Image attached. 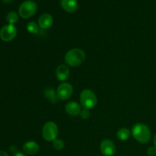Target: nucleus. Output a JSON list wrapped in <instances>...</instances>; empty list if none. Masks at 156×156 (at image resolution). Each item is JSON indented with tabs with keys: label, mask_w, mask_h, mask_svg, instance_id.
Here are the masks:
<instances>
[{
	"label": "nucleus",
	"mask_w": 156,
	"mask_h": 156,
	"mask_svg": "<svg viewBox=\"0 0 156 156\" xmlns=\"http://www.w3.org/2000/svg\"><path fill=\"white\" fill-rule=\"evenodd\" d=\"M64 60L66 65L71 67H77L85 60V53L81 49H73L66 53Z\"/></svg>",
	"instance_id": "1"
},
{
	"label": "nucleus",
	"mask_w": 156,
	"mask_h": 156,
	"mask_svg": "<svg viewBox=\"0 0 156 156\" xmlns=\"http://www.w3.org/2000/svg\"><path fill=\"white\" fill-rule=\"evenodd\" d=\"M132 135L140 143H149L151 139V131L149 126L143 123H136L133 126Z\"/></svg>",
	"instance_id": "2"
},
{
	"label": "nucleus",
	"mask_w": 156,
	"mask_h": 156,
	"mask_svg": "<svg viewBox=\"0 0 156 156\" xmlns=\"http://www.w3.org/2000/svg\"><path fill=\"white\" fill-rule=\"evenodd\" d=\"M80 102L85 109H92L97 105V96L91 89H84L81 92Z\"/></svg>",
	"instance_id": "3"
},
{
	"label": "nucleus",
	"mask_w": 156,
	"mask_h": 156,
	"mask_svg": "<svg viewBox=\"0 0 156 156\" xmlns=\"http://www.w3.org/2000/svg\"><path fill=\"white\" fill-rule=\"evenodd\" d=\"M59 133L58 126L54 122L49 121L45 123L42 129V136L47 142H53L56 140Z\"/></svg>",
	"instance_id": "4"
},
{
	"label": "nucleus",
	"mask_w": 156,
	"mask_h": 156,
	"mask_svg": "<svg viewBox=\"0 0 156 156\" xmlns=\"http://www.w3.org/2000/svg\"><path fill=\"white\" fill-rule=\"evenodd\" d=\"M37 5L33 1H25L20 5L18 9V13L20 16L23 18H28L33 16L37 12Z\"/></svg>",
	"instance_id": "5"
},
{
	"label": "nucleus",
	"mask_w": 156,
	"mask_h": 156,
	"mask_svg": "<svg viewBox=\"0 0 156 156\" xmlns=\"http://www.w3.org/2000/svg\"><path fill=\"white\" fill-rule=\"evenodd\" d=\"M17 35V28L14 24H7L3 26L0 30V38L5 42H9L15 38Z\"/></svg>",
	"instance_id": "6"
},
{
	"label": "nucleus",
	"mask_w": 156,
	"mask_h": 156,
	"mask_svg": "<svg viewBox=\"0 0 156 156\" xmlns=\"http://www.w3.org/2000/svg\"><path fill=\"white\" fill-rule=\"evenodd\" d=\"M56 93H57L59 99L62 101L68 100L69 98H70L73 93V86L69 83L64 82L59 85L57 90H56Z\"/></svg>",
	"instance_id": "7"
},
{
	"label": "nucleus",
	"mask_w": 156,
	"mask_h": 156,
	"mask_svg": "<svg viewBox=\"0 0 156 156\" xmlns=\"http://www.w3.org/2000/svg\"><path fill=\"white\" fill-rule=\"evenodd\" d=\"M100 149L104 156H114L116 153L115 145L108 139H105L101 143Z\"/></svg>",
	"instance_id": "8"
},
{
	"label": "nucleus",
	"mask_w": 156,
	"mask_h": 156,
	"mask_svg": "<svg viewBox=\"0 0 156 156\" xmlns=\"http://www.w3.org/2000/svg\"><path fill=\"white\" fill-rule=\"evenodd\" d=\"M66 112L70 116L73 117H76V116L80 114L81 106L76 101H70L67 103L65 106Z\"/></svg>",
	"instance_id": "9"
},
{
	"label": "nucleus",
	"mask_w": 156,
	"mask_h": 156,
	"mask_svg": "<svg viewBox=\"0 0 156 156\" xmlns=\"http://www.w3.org/2000/svg\"><path fill=\"white\" fill-rule=\"evenodd\" d=\"M39 145L36 142L28 141L23 145V151L25 154L29 155H36L39 152Z\"/></svg>",
	"instance_id": "10"
},
{
	"label": "nucleus",
	"mask_w": 156,
	"mask_h": 156,
	"mask_svg": "<svg viewBox=\"0 0 156 156\" xmlns=\"http://www.w3.org/2000/svg\"><path fill=\"white\" fill-rule=\"evenodd\" d=\"M56 78L60 82H64L66 80L69 76V69L68 66L64 64H61L57 67L56 70Z\"/></svg>",
	"instance_id": "11"
},
{
	"label": "nucleus",
	"mask_w": 156,
	"mask_h": 156,
	"mask_svg": "<svg viewBox=\"0 0 156 156\" xmlns=\"http://www.w3.org/2000/svg\"><path fill=\"white\" fill-rule=\"evenodd\" d=\"M53 23V18L50 14H44L38 19V25L41 29H47L51 27Z\"/></svg>",
	"instance_id": "12"
},
{
	"label": "nucleus",
	"mask_w": 156,
	"mask_h": 156,
	"mask_svg": "<svg viewBox=\"0 0 156 156\" xmlns=\"http://www.w3.org/2000/svg\"><path fill=\"white\" fill-rule=\"evenodd\" d=\"M60 5L62 9L69 13H73L78 9L77 0H60Z\"/></svg>",
	"instance_id": "13"
},
{
	"label": "nucleus",
	"mask_w": 156,
	"mask_h": 156,
	"mask_svg": "<svg viewBox=\"0 0 156 156\" xmlns=\"http://www.w3.org/2000/svg\"><path fill=\"white\" fill-rule=\"evenodd\" d=\"M44 96L53 104H56L59 99L56 91L52 88H47L44 90Z\"/></svg>",
	"instance_id": "14"
},
{
	"label": "nucleus",
	"mask_w": 156,
	"mask_h": 156,
	"mask_svg": "<svg viewBox=\"0 0 156 156\" xmlns=\"http://www.w3.org/2000/svg\"><path fill=\"white\" fill-rule=\"evenodd\" d=\"M129 136H130V132L126 128H120L117 133V136L121 141H126L129 139Z\"/></svg>",
	"instance_id": "15"
},
{
	"label": "nucleus",
	"mask_w": 156,
	"mask_h": 156,
	"mask_svg": "<svg viewBox=\"0 0 156 156\" xmlns=\"http://www.w3.org/2000/svg\"><path fill=\"white\" fill-rule=\"evenodd\" d=\"M18 14L15 12H10L8 13L7 16H6V21L9 22V24H14L18 21Z\"/></svg>",
	"instance_id": "16"
},
{
	"label": "nucleus",
	"mask_w": 156,
	"mask_h": 156,
	"mask_svg": "<svg viewBox=\"0 0 156 156\" xmlns=\"http://www.w3.org/2000/svg\"><path fill=\"white\" fill-rule=\"evenodd\" d=\"M38 24L34 21H30L27 24V30L30 34H37L38 33Z\"/></svg>",
	"instance_id": "17"
},
{
	"label": "nucleus",
	"mask_w": 156,
	"mask_h": 156,
	"mask_svg": "<svg viewBox=\"0 0 156 156\" xmlns=\"http://www.w3.org/2000/svg\"><path fill=\"white\" fill-rule=\"evenodd\" d=\"M53 146L56 150H62L64 147V142L60 139H56L53 142Z\"/></svg>",
	"instance_id": "18"
},
{
	"label": "nucleus",
	"mask_w": 156,
	"mask_h": 156,
	"mask_svg": "<svg viewBox=\"0 0 156 156\" xmlns=\"http://www.w3.org/2000/svg\"><path fill=\"white\" fill-rule=\"evenodd\" d=\"M80 117H82V119H84V120H86V119H88V117H89L90 116V113H89V111H88V109H85L84 108L83 110H82L80 112Z\"/></svg>",
	"instance_id": "19"
},
{
	"label": "nucleus",
	"mask_w": 156,
	"mask_h": 156,
	"mask_svg": "<svg viewBox=\"0 0 156 156\" xmlns=\"http://www.w3.org/2000/svg\"><path fill=\"white\" fill-rule=\"evenodd\" d=\"M147 153L149 156H156V148L155 146H151L148 149Z\"/></svg>",
	"instance_id": "20"
},
{
	"label": "nucleus",
	"mask_w": 156,
	"mask_h": 156,
	"mask_svg": "<svg viewBox=\"0 0 156 156\" xmlns=\"http://www.w3.org/2000/svg\"><path fill=\"white\" fill-rule=\"evenodd\" d=\"M13 156H26L25 154H24L23 152H15V155Z\"/></svg>",
	"instance_id": "21"
},
{
	"label": "nucleus",
	"mask_w": 156,
	"mask_h": 156,
	"mask_svg": "<svg viewBox=\"0 0 156 156\" xmlns=\"http://www.w3.org/2000/svg\"><path fill=\"white\" fill-rule=\"evenodd\" d=\"M0 156H9V155H8L7 152H5V151L0 150Z\"/></svg>",
	"instance_id": "22"
},
{
	"label": "nucleus",
	"mask_w": 156,
	"mask_h": 156,
	"mask_svg": "<svg viewBox=\"0 0 156 156\" xmlns=\"http://www.w3.org/2000/svg\"><path fill=\"white\" fill-rule=\"evenodd\" d=\"M153 143H154V146H155V147L156 148V134L153 138Z\"/></svg>",
	"instance_id": "23"
},
{
	"label": "nucleus",
	"mask_w": 156,
	"mask_h": 156,
	"mask_svg": "<svg viewBox=\"0 0 156 156\" xmlns=\"http://www.w3.org/2000/svg\"><path fill=\"white\" fill-rule=\"evenodd\" d=\"M4 2H12L13 0H3Z\"/></svg>",
	"instance_id": "24"
},
{
	"label": "nucleus",
	"mask_w": 156,
	"mask_h": 156,
	"mask_svg": "<svg viewBox=\"0 0 156 156\" xmlns=\"http://www.w3.org/2000/svg\"><path fill=\"white\" fill-rule=\"evenodd\" d=\"M103 156H104V155H103Z\"/></svg>",
	"instance_id": "25"
}]
</instances>
